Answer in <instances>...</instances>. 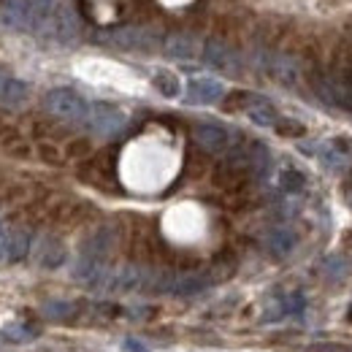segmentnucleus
I'll return each mask as SVG.
<instances>
[{
    "instance_id": "20",
    "label": "nucleus",
    "mask_w": 352,
    "mask_h": 352,
    "mask_svg": "<svg viewBox=\"0 0 352 352\" xmlns=\"http://www.w3.org/2000/svg\"><path fill=\"white\" fill-rule=\"evenodd\" d=\"M279 187H282L285 192H304L307 176L301 174V171H296V168H285V171L279 174Z\"/></svg>"
},
{
    "instance_id": "8",
    "label": "nucleus",
    "mask_w": 352,
    "mask_h": 352,
    "mask_svg": "<svg viewBox=\"0 0 352 352\" xmlns=\"http://www.w3.org/2000/svg\"><path fill=\"white\" fill-rule=\"evenodd\" d=\"M192 138H195V144L201 146V149H206V152H212V155H220L225 152L228 146H230V131L228 128H222L217 122H198L195 128H192Z\"/></svg>"
},
{
    "instance_id": "15",
    "label": "nucleus",
    "mask_w": 352,
    "mask_h": 352,
    "mask_svg": "<svg viewBox=\"0 0 352 352\" xmlns=\"http://www.w3.org/2000/svg\"><path fill=\"white\" fill-rule=\"evenodd\" d=\"M163 49H166V54L174 57V60H192V57L198 54V41H195L190 33H174V36L166 38Z\"/></svg>"
},
{
    "instance_id": "18",
    "label": "nucleus",
    "mask_w": 352,
    "mask_h": 352,
    "mask_svg": "<svg viewBox=\"0 0 352 352\" xmlns=\"http://www.w3.org/2000/svg\"><path fill=\"white\" fill-rule=\"evenodd\" d=\"M247 114H250V120L255 122V125H261V128H276V122H279V114L268 106V103H255V106H250L247 109Z\"/></svg>"
},
{
    "instance_id": "2",
    "label": "nucleus",
    "mask_w": 352,
    "mask_h": 352,
    "mask_svg": "<svg viewBox=\"0 0 352 352\" xmlns=\"http://www.w3.org/2000/svg\"><path fill=\"white\" fill-rule=\"evenodd\" d=\"M44 109L63 120V122H87V114H89V103L76 92V89H68V87H54L49 89L44 95Z\"/></svg>"
},
{
    "instance_id": "10",
    "label": "nucleus",
    "mask_w": 352,
    "mask_h": 352,
    "mask_svg": "<svg viewBox=\"0 0 352 352\" xmlns=\"http://www.w3.org/2000/svg\"><path fill=\"white\" fill-rule=\"evenodd\" d=\"M222 95H225V87L217 79H209V76L190 79L187 82V92H184L187 103H192V106H212V103L220 100Z\"/></svg>"
},
{
    "instance_id": "14",
    "label": "nucleus",
    "mask_w": 352,
    "mask_h": 352,
    "mask_svg": "<svg viewBox=\"0 0 352 352\" xmlns=\"http://www.w3.org/2000/svg\"><path fill=\"white\" fill-rule=\"evenodd\" d=\"M265 71H268L276 82H282V85H296V79H298V65H296V60H290V57H285V54H271L268 63H265Z\"/></svg>"
},
{
    "instance_id": "7",
    "label": "nucleus",
    "mask_w": 352,
    "mask_h": 352,
    "mask_svg": "<svg viewBox=\"0 0 352 352\" xmlns=\"http://www.w3.org/2000/svg\"><path fill=\"white\" fill-rule=\"evenodd\" d=\"M125 122H128V117L117 106H111V103H95V106H89L87 125L89 131L98 133V135H117V133L125 128Z\"/></svg>"
},
{
    "instance_id": "17",
    "label": "nucleus",
    "mask_w": 352,
    "mask_h": 352,
    "mask_svg": "<svg viewBox=\"0 0 352 352\" xmlns=\"http://www.w3.org/2000/svg\"><path fill=\"white\" fill-rule=\"evenodd\" d=\"M152 87L157 89L163 98H179L182 82L176 79V74H171V71H157V74L152 76Z\"/></svg>"
},
{
    "instance_id": "24",
    "label": "nucleus",
    "mask_w": 352,
    "mask_h": 352,
    "mask_svg": "<svg viewBox=\"0 0 352 352\" xmlns=\"http://www.w3.org/2000/svg\"><path fill=\"white\" fill-rule=\"evenodd\" d=\"M128 352H146V347L141 344V342H133V339H125V344H122Z\"/></svg>"
},
{
    "instance_id": "6",
    "label": "nucleus",
    "mask_w": 352,
    "mask_h": 352,
    "mask_svg": "<svg viewBox=\"0 0 352 352\" xmlns=\"http://www.w3.org/2000/svg\"><path fill=\"white\" fill-rule=\"evenodd\" d=\"M201 60H204L209 68H214V71H220V74H228V76H239V71H241V57H239V52L230 49L225 41H217V38H212V41L204 44Z\"/></svg>"
},
{
    "instance_id": "1",
    "label": "nucleus",
    "mask_w": 352,
    "mask_h": 352,
    "mask_svg": "<svg viewBox=\"0 0 352 352\" xmlns=\"http://www.w3.org/2000/svg\"><path fill=\"white\" fill-rule=\"evenodd\" d=\"M100 41L114 49H125V52H155L160 49V33L152 28H138V25H125V28H111L100 36Z\"/></svg>"
},
{
    "instance_id": "12",
    "label": "nucleus",
    "mask_w": 352,
    "mask_h": 352,
    "mask_svg": "<svg viewBox=\"0 0 352 352\" xmlns=\"http://www.w3.org/2000/svg\"><path fill=\"white\" fill-rule=\"evenodd\" d=\"M296 244H298V239H296V233L290 228H274L265 236V247H268V252L274 258H287L296 250Z\"/></svg>"
},
{
    "instance_id": "21",
    "label": "nucleus",
    "mask_w": 352,
    "mask_h": 352,
    "mask_svg": "<svg viewBox=\"0 0 352 352\" xmlns=\"http://www.w3.org/2000/svg\"><path fill=\"white\" fill-rule=\"evenodd\" d=\"M6 336H8V342H28L30 336H36V328H30V325H14V328H6Z\"/></svg>"
},
{
    "instance_id": "3",
    "label": "nucleus",
    "mask_w": 352,
    "mask_h": 352,
    "mask_svg": "<svg viewBox=\"0 0 352 352\" xmlns=\"http://www.w3.org/2000/svg\"><path fill=\"white\" fill-rule=\"evenodd\" d=\"M30 244H33V230L30 228L3 222L0 225V265L25 261L28 252H30Z\"/></svg>"
},
{
    "instance_id": "19",
    "label": "nucleus",
    "mask_w": 352,
    "mask_h": 352,
    "mask_svg": "<svg viewBox=\"0 0 352 352\" xmlns=\"http://www.w3.org/2000/svg\"><path fill=\"white\" fill-rule=\"evenodd\" d=\"M347 271H350V265H347V261H344L342 255H331V258L322 261V274H325L331 282L347 279Z\"/></svg>"
},
{
    "instance_id": "4",
    "label": "nucleus",
    "mask_w": 352,
    "mask_h": 352,
    "mask_svg": "<svg viewBox=\"0 0 352 352\" xmlns=\"http://www.w3.org/2000/svg\"><path fill=\"white\" fill-rule=\"evenodd\" d=\"M38 30H44L49 38L60 41V44H68L79 36V19H76V11L68 8V6H52L46 11V16L38 22Z\"/></svg>"
},
{
    "instance_id": "13",
    "label": "nucleus",
    "mask_w": 352,
    "mask_h": 352,
    "mask_svg": "<svg viewBox=\"0 0 352 352\" xmlns=\"http://www.w3.org/2000/svg\"><path fill=\"white\" fill-rule=\"evenodd\" d=\"M209 282L198 274H168V285H166V293H174V296H195L206 287Z\"/></svg>"
},
{
    "instance_id": "16",
    "label": "nucleus",
    "mask_w": 352,
    "mask_h": 352,
    "mask_svg": "<svg viewBox=\"0 0 352 352\" xmlns=\"http://www.w3.org/2000/svg\"><path fill=\"white\" fill-rule=\"evenodd\" d=\"M65 258H68L65 244L60 239H46L41 252H38V265L46 268V271H54V268H60V265L65 263Z\"/></svg>"
},
{
    "instance_id": "23",
    "label": "nucleus",
    "mask_w": 352,
    "mask_h": 352,
    "mask_svg": "<svg viewBox=\"0 0 352 352\" xmlns=\"http://www.w3.org/2000/svg\"><path fill=\"white\" fill-rule=\"evenodd\" d=\"M46 314H60V317H65V314H71L74 307L71 304H60V301H54V304H46Z\"/></svg>"
},
{
    "instance_id": "11",
    "label": "nucleus",
    "mask_w": 352,
    "mask_h": 352,
    "mask_svg": "<svg viewBox=\"0 0 352 352\" xmlns=\"http://www.w3.org/2000/svg\"><path fill=\"white\" fill-rule=\"evenodd\" d=\"M28 98H30V87L22 79L0 74V103H6L11 109H19V106L28 103Z\"/></svg>"
},
{
    "instance_id": "22",
    "label": "nucleus",
    "mask_w": 352,
    "mask_h": 352,
    "mask_svg": "<svg viewBox=\"0 0 352 352\" xmlns=\"http://www.w3.org/2000/svg\"><path fill=\"white\" fill-rule=\"evenodd\" d=\"M276 131L285 133V135H301V133H304V128H301L298 122H290V120H279V122H276Z\"/></svg>"
},
{
    "instance_id": "25",
    "label": "nucleus",
    "mask_w": 352,
    "mask_h": 352,
    "mask_svg": "<svg viewBox=\"0 0 352 352\" xmlns=\"http://www.w3.org/2000/svg\"><path fill=\"white\" fill-rule=\"evenodd\" d=\"M350 209H352V198H350Z\"/></svg>"
},
{
    "instance_id": "5",
    "label": "nucleus",
    "mask_w": 352,
    "mask_h": 352,
    "mask_svg": "<svg viewBox=\"0 0 352 352\" xmlns=\"http://www.w3.org/2000/svg\"><path fill=\"white\" fill-rule=\"evenodd\" d=\"M0 16L8 28L30 30V28H38L46 11L36 0H0Z\"/></svg>"
},
{
    "instance_id": "9",
    "label": "nucleus",
    "mask_w": 352,
    "mask_h": 352,
    "mask_svg": "<svg viewBox=\"0 0 352 352\" xmlns=\"http://www.w3.org/2000/svg\"><path fill=\"white\" fill-rule=\"evenodd\" d=\"M149 279H152V274L144 271L141 265H122L117 274H111L106 287L111 293H135V290H146Z\"/></svg>"
}]
</instances>
